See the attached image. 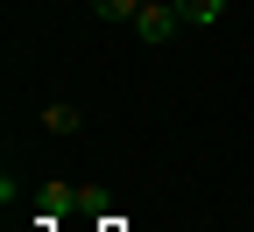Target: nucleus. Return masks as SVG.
I'll use <instances>...</instances> for the list:
<instances>
[{"label":"nucleus","instance_id":"1","mask_svg":"<svg viewBox=\"0 0 254 232\" xmlns=\"http://www.w3.org/2000/svg\"><path fill=\"white\" fill-rule=\"evenodd\" d=\"M127 28H134V36H141L148 49H163V43L177 36V28H184V14H177V0H148V7H141L134 21H127Z\"/></svg>","mask_w":254,"mask_h":232},{"label":"nucleus","instance_id":"2","mask_svg":"<svg viewBox=\"0 0 254 232\" xmlns=\"http://www.w3.org/2000/svg\"><path fill=\"white\" fill-rule=\"evenodd\" d=\"M177 14H184V28H212L226 14V0H177Z\"/></svg>","mask_w":254,"mask_h":232},{"label":"nucleus","instance_id":"4","mask_svg":"<svg viewBox=\"0 0 254 232\" xmlns=\"http://www.w3.org/2000/svg\"><path fill=\"white\" fill-rule=\"evenodd\" d=\"M148 7V0H92V14H99V21H134Z\"/></svg>","mask_w":254,"mask_h":232},{"label":"nucleus","instance_id":"3","mask_svg":"<svg viewBox=\"0 0 254 232\" xmlns=\"http://www.w3.org/2000/svg\"><path fill=\"white\" fill-rule=\"evenodd\" d=\"M43 127H50V134H78L85 113H78V106H43Z\"/></svg>","mask_w":254,"mask_h":232}]
</instances>
